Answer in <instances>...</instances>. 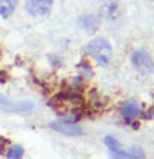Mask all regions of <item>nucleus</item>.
I'll return each instance as SVG.
<instances>
[{"mask_svg":"<svg viewBox=\"0 0 154 159\" xmlns=\"http://www.w3.org/2000/svg\"><path fill=\"white\" fill-rule=\"evenodd\" d=\"M83 52L91 61H94L101 68L108 66V65L111 63V60H113V45L108 38H104V37L91 38L86 45H84Z\"/></svg>","mask_w":154,"mask_h":159,"instance_id":"1","label":"nucleus"},{"mask_svg":"<svg viewBox=\"0 0 154 159\" xmlns=\"http://www.w3.org/2000/svg\"><path fill=\"white\" fill-rule=\"evenodd\" d=\"M131 65L139 75H143V76H151V75H154V57L146 48L133 50Z\"/></svg>","mask_w":154,"mask_h":159,"instance_id":"2","label":"nucleus"},{"mask_svg":"<svg viewBox=\"0 0 154 159\" xmlns=\"http://www.w3.org/2000/svg\"><path fill=\"white\" fill-rule=\"evenodd\" d=\"M119 116H121V119L124 123L134 124L143 116V108H141V104H139V101L134 98L123 101L121 106H119Z\"/></svg>","mask_w":154,"mask_h":159,"instance_id":"3","label":"nucleus"},{"mask_svg":"<svg viewBox=\"0 0 154 159\" xmlns=\"http://www.w3.org/2000/svg\"><path fill=\"white\" fill-rule=\"evenodd\" d=\"M25 12L32 18H42L52 12L53 0H25Z\"/></svg>","mask_w":154,"mask_h":159,"instance_id":"4","label":"nucleus"},{"mask_svg":"<svg viewBox=\"0 0 154 159\" xmlns=\"http://www.w3.org/2000/svg\"><path fill=\"white\" fill-rule=\"evenodd\" d=\"M50 128L53 131H57L60 134H65L68 138H76L83 134V129L79 124H76L75 121H70V119H55V121L50 123Z\"/></svg>","mask_w":154,"mask_h":159,"instance_id":"5","label":"nucleus"},{"mask_svg":"<svg viewBox=\"0 0 154 159\" xmlns=\"http://www.w3.org/2000/svg\"><path fill=\"white\" fill-rule=\"evenodd\" d=\"M78 27L83 30V32H86L89 35H94L99 30V27H101V18H99L98 13H81L76 20Z\"/></svg>","mask_w":154,"mask_h":159,"instance_id":"6","label":"nucleus"},{"mask_svg":"<svg viewBox=\"0 0 154 159\" xmlns=\"http://www.w3.org/2000/svg\"><path fill=\"white\" fill-rule=\"evenodd\" d=\"M99 18L106 20V22H116L119 18V15H121V7H119V2L116 0H108V2H104L101 5V8H99Z\"/></svg>","mask_w":154,"mask_h":159,"instance_id":"7","label":"nucleus"},{"mask_svg":"<svg viewBox=\"0 0 154 159\" xmlns=\"http://www.w3.org/2000/svg\"><path fill=\"white\" fill-rule=\"evenodd\" d=\"M18 7V0H0V17L10 18Z\"/></svg>","mask_w":154,"mask_h":159,"instance_id":"8","label":"nucleus"},{"mask_svg":"<svg viewBox=\"0 0 154 159\" xmlns=\"http://www.w3.org/2000/svg\"><path fill=\"white\" fill-rule=\"evenodd\" d=\"M23 154H25V151L20 144H12V146L8 148V151L5 152V157L7 159H22Z\"/></svg>","mask_w":154,"mask_h":159,"instance_id":"9","label":"nucleus"},{"mask_svg":"<svg viewBox=\"0 0 154 159\" xmlns=\"http://www.w3.org/2000/svg\"><path fill=\"white\" fill-rule=\"evenodd\" d=\"M78 70L81 71V75H79V76H86V78H89V76L93 75L91 63H88L86 60H81V61H79V65H78Z\"/></svg>","mask_w":154,"mask_h":159,"instance_id":"10","label":"nucleus"},{"mask_svg":"<svg viewBox=\"0 0 154 159\" xmlns=\"http://www.w3.org/2000/svg\"><path fill=\"white\" fill-rule=\"evenodd\" d=\"M104 144L108 146V149H109V152L111 151H118V149H121V144H119V141L114 136H104Z\"/></svg>","mask_w":154,"mask_h":159,"instance_id":"11","label":"nucleus"},{"mask_svg":"<svg viewBox=\"0 0 154 159\" xmlns=\"http://www.w3.org/2000/svg\"><path fill=\"white\" fill-rule=\"evenodd\" d=\"M109 154H111V157H113V159H134L128 151H123V149H118V151H111Z\"/></svg>","mask_w":154,"mask_h":159,"instance_id":"12","label":"nucleus"},{"mask_svg":"<svg viewBox=\"0 0 154 159\" xmlns=\"http://www.w3.org/2000/svg\"><path fill=\"white\" fill-rule=\"evenodd\" d=\"M128 152L131 154V156L134 159H144V151L139 146H133V148H129L128 149Z\"/></svg>","mask_w":154,"mask_h":159,"instance_id":"13","label":"nucleus"},{"mask_svg":"<svg viewBox=\"0 0 154 159\" xmlns=\"http://www.w3.org/2000/svg\"><path fill=\"white\" fill-rule=\"evenodd\" d=\"M147 2H152V3H154V0H147Z\"/></svg>","mask_w":154,"mask_h":159,"instance_id":"14","label":"nucleus"},{"mask_svg":"<svg viewBox=\"0 0 154 159\" xmlns=\"http://www.w3.org/2000/svg\"><path fill=\"white\" fill-rule=\"evenodd\" d=\"M94 2H101V0H94Z\"/></svg>","mask_w":154,"mask_h":159,"instance_id":"15","label":"nucleus"}]
</instances>
